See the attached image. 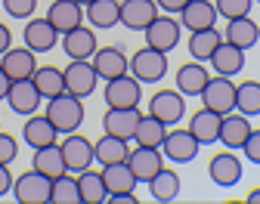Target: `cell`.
<instances>
[{
  "mask_svg": "<svg viewBox=\"0 0 260 204\" xmlns=\"http://www.w3.org/2000/svg\"><path fill=\"white\" fill-rule=\"evenodd\" d=\"M44 115L50 118V124L56 127V133H59V136L75 133V130L84 124V99H81V96H72L69 90H65V93H59V96L47 99Z\"/></svg>",
  "mask_w": 260,
  "mask_h": 204,
  "instance_id": "obj_1",
  "label": "cell"
},
{
  "mask_svg": "<svg viewBox=\"0 0 260 204\" xmlns=\"http://www.w3.org/2000/svg\"><path fill=\"white\" fill-rule=\"evenodd\" d=\"M127 72L134 75L140 84H158L168 75V53L152 50V47H140L127 62Z\"/></svg>",
  "mask_w": 260,
  "mask_h": 204,
  "instance_id": "obj_2",
  "label": "cell"
},
{
  "mask_svg": "<svg viewBox=\"0 0 260 204\" xmlns=\"http://www.w3.org/2000/svg\"><path fill=\"white\" fill-rule=\"evenodd\" d=\"M106 106L109 109H140V102H143V84L134 78V75H118L112 81H106Z\"/></svg>",
  "mask_w": 260,
  "mask_h": 204,
  "instance_id": "obj_3",
  "label": "cell"
},
{
  "mask_svg": "<svg viewBox=\"0 0 260 204\" xmlns=\"http://www.w3.org/2000/svg\"><path fill=\"white\" fill-rule=\"evenodd\" d=\"M199 96H202V106L217 112V115L236 112V84H233V78H226V75H211Z\"/></svg>",
  "mask_w": 260,
  "mask_h": 204,
  "instance_id": "obj_4",
  "label": "cell"
},
{
  "mask_svg": "<svg viewBox=\"0 0 260 204\" xmlns=\"http://www.w3.org/2000/svg\"><path fill=\"white\" fill-rule=\"evenodd\" d=\"M50 177H44V174H38L35 167L31 170H25V174H19L16 180H13V198L19 201V204H50Z\"/></svg>",
  "mask_w": 260,
  "mask_h": 204,
  "instance_id": "obj_5",
  "label": "cell"
},
{
  "mask_svg": "<svg viewBox=\"0 0 260 204\" xmlns=\"http://www.w3.org/2000/svg\"><path fill=\"white\" fill-rule=\"evenodd\" d=\"M180 31H183L180 19H171V13H158L149 22V28L143 31L146 34V47L161 50V53H171L180 44Z\"/></svg>",
  "mask_w": 260,
  "mask_h": 204,
  "instance_id": "obj_6",
  "label": "cell"
},
{
  "mask_svg": "<svg viewBox=\"0 0 260 204\" xmlns=\"http://www.w3.org/2000/svg\"><path fill=\"white\" fill-rule=\"evenodd\" d=\"M149 115L158 118L161 124H168V127L180 124L186 118V96L180 90H158V93H152Z\"/></svg>",
  "mask_w": 260,
  "mask_h": 204,
  "instance_id": "obj_7",
  "label": "cell"
},
{
  "mask_svg": "<svg viewBox=\"0 0 260 204\" xmlns=\"http://www.w3.org/2000/svg\"><path fill=\"white\" fill-rule=\"evenodd\" d=\"M208 177H211V183L220 186V189H233V186H239L242 177H245L242 158H239L233 149H226V152L214 155L211 164H208Z\"/></svg>",
  "mask_w": 260,
  "mask_h": 204,
  "instance_id": "obj_8",
  "label": "cell"
},
{
  "mask_svg": "<svg viewBox=\"0 0 260 204\" xmlns=\"http://www.w3.org/2000/svg\"><path fill=\"white\" fill-rule=\"evenodd\" d=\"M62 75H65V90L81 99H87L96 90V84H100V75H96L90 59H72L69 68H62Z\"/></svg>",
  "mask_w": 260,
  "mask_h": 204,
  "instance_id": "obj_9",
  "label": "cell"
},
{
  "mask_svg": "<svg viewBox=\"0 0 260 204\" xmlns=\"http://www.w3.org/2000/svg\"><path fill=\"white\" fill-rule=\"evenodd\" d=\"M199 149H202V143L189 133V127L186 130H171L165 136V143H161V155L171 164H192L199 158Z\"/></svg>",
  "mask_w": 260,
  "mask_h": 204,
  "instance_id": "obj_10",
  "label": "cell"
},
{
  "mask_svg": "<svg viewBox=\"0 0 260 204\" xmlns=\"http://www.w3.org/2000/svg\"><path fill=\"white\" fill-rule=\"evenodd\" d=\"M124 164L130 167V174L137 177V183H149L161 167H165V155H161V149H152V146H137L130 149Z\"/></svg>",
  "mask_w": 260,
  "mask_h": 204,
  "instance_id": "obj_11",
  "label": "cell"
},
{
  "mask_svg": "<svg viewBox=\"0 0 260 204\" xmlns=\"http://www.w3.org/2000/svg\"><path fill=\"white\" fill-rule=\"evenodd\" d=\"M59 146H62V158H65V170L69 174H81V170H87L93 164V143L87 136H81L78 130L65 133V140Z\"/></svg>",
  "mask_w": 260,
  "mask_h": 204,
  "instance_id": "obj_12",
  "label": "cell"
},
{
  "mask_svg": "<svg viewBox=\"0 0 260 204\" xmlns=\"http://www.w3.org/2000/svg\"><path fill=\"white\" fill-rule=\"evenodd\" d=\"M158 13L161 10H158L155 0H121L118 4V22L127 31H146Z\"/></svg>",
  "mask_w": 260,
  "mask_h": 204,
  "instance_id": "obj_13",
  "label": "cell"
},
{
  "mask_svg": "<svg viewBox=\"0 0 260 204\" xmlns=\"http://www.w3.org/2000/svg\"><path fill=\"white\" fill-rule=\"evenodd\" d=\"M59 44H62V50H65L69 59H90L96 53V47H100V41H96V28H90L84 22L78 28H72V31L59 34Z\"/></svg>",
  "mask_w": 260,
  "mask_h": 204,
  "instance_id": "obj_14",
  "label": "cell"
},
{
  "mask_svg": "<svg viewBox=\"0 0 260 204\" xmlns=\"http://www.w3.org/2000/svg\"><path fill=\"white\" fill-rule=\"evenodd\" d=\"M7 102H10L13 115H19V118H28V115H35V112L41 109L44 96L38 93L35 81H31V78H25V81H13V84H10Z\"/></svg>",
  "mask_w": 260,
  "mask_h": 204,
  "instance_id": "obj_15",
  "label": "cell"
},
{
  "mask_svg": "<svg viewBox=\"0 0 260 204\" xmlns=\"http://www.w3.org/2000/svg\"><path fill=\"white\" fill-rule=\"evenodd\" d=\"M0 68L7 72L10 81H25V78L35 75V68H38V53L28 50V47H10L0 56Z\"/></svg>",
  "mask_w": 260,
  "mask_h": 204,
  "instance_id": "obj_16",
  "label": "cell"
},
{
  "mask_svg": "<svg viewBox=\"0 0 260 204\" xmlns=\"http://www.w3.org/2000/svg\"><path fill=\"white\" fill-rule=\"evenodd\" d=\"M96 75H100V81H112L118 75H127V62L130 56L121 50V47H96V53L90 56Z\"/></svg>",
  "mask_w": 260,
  "mask_h": 204,
  "instance_id": "obj_17",
  "label": "cell"
},
{
  "mask_svg": "<svg viewBox=\"0 0 260 204\" xmlns=\"http://www.w3.org/2000/svg\"><path fill=\"white\" fill-rule=\"evenodd\" d=\"M248 133H251V118L242 115V112H226L220 118V136H217V143H223L226 149H233L239 152L248 140Z\"/></svg>",
  "mask_w": 260,
  "mask_h": 204,
  "instance_id": "obj_18",
  "label": "cell"
},
{
  "mask_svg": "<svg viewBox=\"0 0 260 204\" xmlns=\"http://www.w3.org/2000/svg\"><path fill=\"white\" fill-rule=\"evenodd\" d=\"M180 25L186 31H205V28H217V7L211 0H189V4L177 13Z\"/></svg>",
  "mask_w": 260,
  "mask_h": 204,
  "instance_id": "obj_19",
  "label": "cell"
},
{
  "mask_svg": "<svg viewBox=\"0 0 260 204\" xmlns=\"http://www.w3.org/2000/svg\"><path fill=\"white\" fill-rule=\"evenodd\" d=\"M22 41L28 50H35V53H50L56 44H59V31L44 19H28L25 22V31H22Z\"/></svg>",
  "mask_w": 260,
  "mask_h": 204,
  "instance_id": "obj_20",
  "label": "cell"
},
{
  "mask_svg": "<svg viewBox=\"0 0 260 204\" xmlns=\"http://www.w3.org/2000/svg\"><path fill=\"white\" fill-rule=\"evenodd\" d=\"M47 22L65 34V31H72L84 22V7L78 4V0H53V4L47 7Z\"/></svg>",
  "mask_w": 260,
  "mask_h": 204,
  "instance_id": "obj_21",
  "label": "cell"
},
{
  "mask_svg": "<svg viewBox=\"0 0 260 204\" xmlns=\"http://www.w3.org/2000/svg\"><path fill=\"white\" fill-rule=\"evenodd\" d=\"M140 118H143L140 109H109L103 115V130L112 133V136H118V140H127L130 143V140H134V130H137Z\"/></svg>",
  "mask_w": 260,
  "mask_h": 204,
  "instance_id": "obj_22",
  "label": "cell"
},
{
  "mask_svg": "<svg viewBox=\"0 0 260 204\" xmlns=\"http://www.w3.org/2000/svg\"><path fill=\"white\" fill-rule=\"evenodd\" d=\"M208 65L214 68V75L236 78L242 68H245V50H239V47H236V44H230V41H223V44L211 53Z\"/></svg>",
  "mask_w": 260,
  "mask_h": 204,
  "instance_id": "obj_23",
  "label": "cell"
},
{
  "mask_svg": "<svg viewBox=\"0 0 260 204\" xmlns=\"http://www.w3.org/2000/svg\"><path fill=\"white\" fill-rule=\"evenodd\" d=\"M208 78H211V68H205V62H199V59H189L186 65L177 68V90L183 96H199L205 90Z\"/></svg>",
  "mask_w": 260,
  "mask_h": 204,
  "instance_id": "obj_24",
  "label": "cell"
},
{
  "mask_svg": "<svg viewBox=\"0 0 260 204\" xmlns=\"http://www.w3.org/2000/svg\"><path fill=\"white\" fill-rule=\"evenodd\" d=\"M146 186H149V195H152L158 204H171V201H177V198H180V189H183L180 174H177V170H171V167H161Z\"/></svg>",
  "mask_w": 260,
  "mask_h": 204,
  "instance_id": "obj_25",
  "label": "cell"
},
{
  "mask_svg": "<svg viewBox=\"0 0 260 204\" xmlns=\"http://www.w3.org/2000/svg\"><path fill=\"white\" fill-rule=\"evenodd\" d=\"M22 140L31 146V149H41V146H50V143H56L59 140V133H56V127L50 124V118L47 115H28L25 118V127H22Z\"/></svg>",
  "mask_w": 260,
  "mask_h": 204,
  "instance_id": "obj_26",
  "label": "cell"
},
{
  "mask_svg": "<svg viewBox=\"0 0 260 204\" xmlns=\"http://www.w3.org/2000/svg\"><path fill=\"white\" fill-rule=\"evenodd\" d=\"M31 167H35L38 174L50 177V180H56V177H62V174H69V170H65V158H62V146H59V140H56V143H50V146L35 149Z\"/></svg>",
  "mask_w": 260,
  "mask_h": 204,
  "instance_id": "obj_27",
  "label": "cell"
},
{
  "mask_svg": "<svg viewBox=\"0 0 260 204\" xmlns=\"http://www.w3.org/2000/svg\"><path fill=\"white\" fill-rule=\"evenodd\" d=\"M220 118L223 115H217V112L202 106L199 112H192V118H189V133L202 146H211V143H217V136H220Z\"/></svg>",
  "mask_w": 260,
  "mask_h": 204,
  "instance_id": "obj_28",
  "label": "cell"
},
{
  "mask_svg": "<svg viewBox=\"0 0 260 204\" xmlns=\"http://www.w3.org/2000/svg\"><path fill=\"white\" fill-rule=\"evenodd\" d=\"M127 152H130L127 140H118V136H112V133H103L100 140L93 143V161L100 164V167L121 164V161L127 158Z\"/></svg>",
  "mask_w": 260,
  "mask_h": 204,
  "instance_id": "obj_29",
  "label": "cell"
},
{
  "mask_svg": "<svg viewBox=\"0 0 260 204\" xmlns=\"http://www.w3.org/2000/svg\"><path fill=\"white\" fill-rule=\"evenodd\" d=\"M223 41H230V44H236L239 50L248 53V50L257 44V22L248 19V16L230 19V22H226V31H223Z\"/></svg>",
  "mask_w": 260,
  "mask_h": 204,
  "instance_id": "obj_30",
  "label": "cell"
},
{
  "mask_svg": "<svg viewBox=\"0 0 260 204\" xmlns=\"http://www.w3.org/2000/svg\"><path fill=\"white\" fill-rule=\"evenodd\" d=\"M75 177H78V189H81V204H106L109 201V189L103 183V174L87 167Z\"/></svg>",
  "mask_w": 260,
  "mask_h": 204,
  "instance_id": "obj_31",
  "label": "cell"
},
{
  "mask_svg": "<svg viewBox=\"0 0 260 204\" xmlns=\"http://www.w3.org/2000/svg\"><path fill=\"white\" fill-rule=\"evenodd\" d=\"M84 22L90 28H115L118 25V0H90L84 7Z\"/></svg>",
  "mask_w": 260,
  "mask_h": 204,
  "instance_id": "obj_32",
  "label": "cell"
},
{
  "mask_svg": "<svg viewBox=\"0 0 260 204\" xmlns=\"http://www.w3.org/2000/svg\"><path fill=\"white\" fill-rule=\"evenodd\" d=\"M31 81H35V87H38V93L44 99H53V96L65 93V75L56 65H38L35 75H31Z\"/></svg>",
  "mask_w": 260,
  "mask_h": 204,
  "instance_id": "obj_33",
  "label": "cell"
},
{
  "mask_svg": "<svg viewBox=\"0 0 260 204\" xmlns=\"http://www.w3.org/2000/svg\"><path fill=\"white\" fill-rule=\"evenodd\" d=\"M223 44V34L217 28H205V31H189V56L199 59V62H208L211 53Z\"/></svg>",
  "mask_w": 260,
  "mask_h": 204,
  "instance_id": "obj_34",
  "label": "cell"
},
{
  "mask_svg": "<svg viewBox=\"0 0 260 204\" xmlns=\"http://www.w3.org/2000/svg\"><path fill=\"white\" fill-rule=\"evenodd\" d=\"M165 136H168V124H161V121H158V118H152V115H143V118H140V124H137V130H134V140H130V143L161 149Z\"/></svg>",
  "mask_w": 260,
  "mask_h": 204,
  "instance_id": "obj_35",
  "label": "cell"
},
{
  "mask_svg": "<svg viewBox=\"0 0 260 204\" xmlns=\"http://www.w3.org/2000/svg\"><path fill=\"white\" fill-rule=\"evenodd\" d=\"M103 174V183H106V189H109V195H115V192H134L140 183H137V177L130 174V167L121 161V164H109V167H103L100 170Z\"/></svg>",
  "mask_w": 260,
  "mask_h": 204,
  "instance_id": "obj_36",
  "label": "cell"
},
{
  "mask_svg": "<svg viewBox=\"0 0 260 204\" xmlns=\"http://www.w3.org/2000/svg\"><path fill=\"white\" fill-rule=\"evenodd\" d=\"M50 204H81V189L75 174H62L50 183Z\"/></svg>",
  "mask_w": 260,
  "mask_h": 204,
  "instance_id": "obj_37",
  "label": "cell"
},
{
  "mask_svg": "<svg viewBox=\"0 0 260 204\" xmlns=\"http://www.w3.org/2000/svg\"><path fill=\"white\" fill-rule=\"evenodd\" d=\"M236 112L248 118L260 115V81H242L236 87Z\"/></svg>",
  "mask_w": 260,
  "mask_h": 204,
  "instance_id": "obj_38",
  "label": "cell"
},
{
  "mask_svg": "<svg viewBox=\"0 0 260 204\" xmlns=\"http://www.w3.org/2000/svg\"><path fill=\"white\" fill-rule=\"evenodd\" d=\"M214 7H217V16H223V19H242L251 13L254 0H217Z\"/></svg>",
  "mask_w": 260,
  "mask_h": 204,
  "instance_id": "obj_39",
  "label": "cell"
},
{
  "mask_svg": "<svg viewBox=\"0 0 260 204\" xmlns=\"http://www.w3.org/2000/svg\"><path fill=\"white\" fill-rule=\"evenodd\" d=\"M10 19H31L38 10V0H0Z\"/></svg>",
  "mask_w": 260,
  "mask_h": 204,
  "instance_id": "obj_40",
  "label": "cell"
},
{
  "mask_svg": "<svg viewBox=\"0 0 260 204\" xmlns=\"http://www.w3.org/2000/svg\"><path fill=\"white\" fill-rule=\"evenodd\" d=\"M19 155V140L0 130V164H13Z\"/></svg>",
  "mask_w": 260,
  "mask_h": 204,
  "instance_id": "obj_41",
  "label": "cell"
},
{
  "mask_svg": "<svg viewBox=\"0 0 260 204\" xmlns=\"http://www.w3.org/2000/svg\"><path fill=\"white\" fill-rule=\"evenodd\" d=\"M242 155H245L248 164H260V130L251 127L248 140H245V146H242Z\"/></svg>",
  "mask_w": 260,
  "mask_h": 204,
  "instance_id": "obj_42",
  "label": "cell"
},
{
  "mask_svg": "<svg viewBox=\"0 0 260 204\" xmlns=\"http://www.w3.org/2000/svg\"><path fill=\"white\" fill-rule=\"evenodd\" d=\"M13 174H10V164H0V198H4L10 189H13Z\"/></svg>",
  "mask_w": 260,
  "mask_h": 204,
  "instance_id": "obj_43",
  "label": "cell"
},
{
  "mask_svg": "<svg viewBox=\"0 0 260 204\" xmlns=\"http://www.w3.org/2000/svg\"><path fill=\"white\" fill-rule=\"evenodd\" d=\"M155 4H158L161 13H171V16H174V13H180V10L189 4V0H155Z\"/></svg>",
  "mask_w": 260,
  "mask_h": 204,
  "instance_id": "obj_44",
  "label": "cell"
},
{
  "mask_svg": "<svg viewBox=\"0 0 260 204\" xmlns=\"http://www.w3.org/2000/svg\"><path fill=\"white\" fill-rule=\"evenodd\" d=\"M10 47H13V31H10L4 22H0V56H4Z\"/></svg>",
  "mask_w": 260,
  "mask_h": 204,
  "instance_id": "obj_45",
  "label": "cell"
},
{
  "mask_svg": "<svg viewBox=\"0 0 260 204\" xmlns=\"http://www.w3.org/2000/svg\"><path fill=\"white\" fill-rule=\"evenodd\" d=\"M109 201H112V204H137L140 198H137L134 192H115V195H109Z\"/></svg>",
  "mask_w": 260,
  "mask_h": 204,
  "instance_id": "obj_46",
  "label": "cell"
},
{
  "mask_svg": "<svg viewBox=\"0 0 260 204\" xmlns=\"http://www.w3.org/2000/svg\"><path fill=\"white\" fill-rule=\"evenodd\" d=\"M10 78H7V72H4V68H0V99H7V93H10Z\"/></svg>",
  "mask_w": 260,
  "mask_h": 204,
  "instance_id": "obj_47",
  "label": "cell"
},
{
  "mask_svg": "<svg viewBox=\"0 0 260 204\" xmlns=\"http://www.w3.org/2000/svg\"><path fill=\"white\" fill-rule=\"evenodd\" d=\"M248 204H260V189H254V192H248V198H245Z\"/></svg>",
  "mask_w": 260,
  "mask_h": 204,
  "instance_id": "obj_48",
  "label": "cell"
},
{
  "mask_svg": "<svg viewBox=\"0 0 260 204\" xmlns=\"http://www.w3.org/2000/svg\"><path fill=\"white\" fill-rule=\"evenodd\" d=\"M257 44H260V22H257Z\"/></svg>",
  "mask_w": 260,
  "mask_h": 204,
  "instance_id": "obj_49",
  "label": "cell"
},
{
  "mask_svg": "<svg viewBox=\"0 0 260 204\" xmlns=\"http://www.w3.org/2000/svg\"><path fill=\"white\" fill-rule=\"evenodd\" d=\"M78 4H81V7H87V4H90V0H78Z\"/></svg>",
  "mask_w": 260,
  "mask_h": 204,
  "instance_id": "obj_50",
  "label": "cell"
},
{
  "mask_svg": "<svg viewBox=\"0 0 260 204\" xmlns=\"http://www.w3.org/2000/svg\"><path fill=\"white\" fill-rule=\"evenodd\" d=\"M254 4H260V0H254Z\"/></svg>",
  "mask_w": 260,
  "mask_h": 204,
  "instance_id": "obj_51",
  "label": "cell"
},
{
  "mask_svg": "<svg viewBox=\"0 0 260 204\" xmlns=\"http://www.w3.org/2000/svg\"><path fill=\"white\" fill-rule=\"evenodd\" d=\"M0 130H4V127H0Z\"/></svg>",
  "mask_w": 260,
  "mask_h": 204,
  "instance_id": "obj_52",
  "label": "cell"
}]
</instances>
